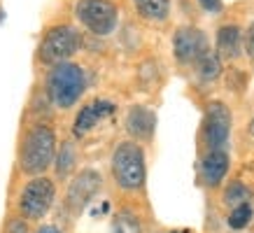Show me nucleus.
<instances>
[{"label":"nucleus","instance_id":"nucleus-11","mask_svg":"<svg viewBox=\"0 0 254 233\" xmlns=\"http://www.w3.org/2000/svg\"><path fill=\"white\" fill-rule=\"evenodd\" d=\"M154 126H156V116L152 110L142 108V105H135V108L128 110V115H126V131L131 133L133 138H140V140L152 138Z\"/></svg>","mask_w":254,"mask_h":233},{"label":"nucleus","instance_id":"nucleus-15","mask_svg":"<svg viewBox=\"0 0 254 233\" xmlns=\"http://www.w3.org/2000/svg\"><path fill=\"white\" fill-rule=\"evenodd\" d=\"M196 65H198V75L203 79H215V77H219V72H222L219 54H212V52H208V54L203 56Z\"/></svg>","mask_w":254,"mask_h":233},{"label":"nucleus","instance_id":"nucleus-2","mask_svg":"<svg viewBox=\"0 0 254 233\" xmlns=\"http://www.w3.org/2000/svg\"><path fill=\"white\" fill-rule=\"evenodd\" d=\"M86 89L84 70L75 63H59L47 75V93L56 108L68 110L82 98Z\"/></svg>","mask_w":254,"mask_h":233},{"label":"nucleus","instance_id":"nucleus-19","mask_svg":"<svg viewBox=\"0 0 254 233\" xmlns=\"http://www.w3.org/2000/svg\"><path fill=\"white\" fill-rule=\"evenodd\" d=\"M250 219H252V205H250V203H243V205L231 210V215H229V226L238 231V229H245V226L250 224Z\"/></svg>","mask_w":254,"mask_h":233},{"label":"nucleus","instance_id":"nucleus-12","mask_svg":"<svg viewBox=\"0 0 254 233\" xmlns=\"http://www.w3.org/2000/svg\"><path fill=\"white\" fill-rule=\"evenodd\" d=\"M200 171H203L205 184L217 186L224 177H226V173H229V154H226L224 149H210V154L203 159Z\"/></svg>","mask_w":254,"mask_h":233},{"label":"nucleus","instance_id":"nucleus-18","mask_svg":"<svg viewBox=\"0 0 254 233\" xmlns=\"http://www.w3.org/2000/svg\"><path fill=\"white\" fill-rule=\"evenodd\" d=\"M224 201L229 203L231 208H238V205H243V203H250V191H247L245 184L233 182V184L224 191Z\"/></svg>","mask_w":254,"mask_h":233},{"label":"nucleus","instance_id":"nucleus-5","mask_svg":"<svg viewBox=\"0 0 254 233\" xmlns=\"http://www.w3.org/2000/svg\"><path fill=\"white\" fill-rule=\"evenodd\" d=\"M75 14L86 31L96 35H110L117 28L119 9L110 0H77Z\"/></svg>","mask_w":254,"mask_h":233},{"label":"nucleus","instance_id":"nucleus-21","mask_svg":"<svg viewBox=\"0 0 254 233\" xmlns=\"http://www.w3.org/2000/svg\"><path fill=\"white\" fill-rule=\"evenodd\" d=\"M7 233H28V229H26V224L21 219H12L7 226Z\"/></svg>","mask_w":254,"mask_h":233},{"label":"nucleus","instance_id":"nucleus-13","mask_svg":"<svg viewBox=\"0 0 254 233\" xmlns=\"http://www.w3.org/2000/svg\"><path fill=\"white\" fill-rule=\"evenodd\" d=\"M243 49V33H240L238 26H222L219 33H217V52L224 58H236Z\"/></svg>","mask_w":254,"mask_h":233},{"label":"nucleus","instance_id":"nucleus-14","mask_svg":"<svg viewBox=\"0 0 254 233\" xmlns=\"http://www.w3.org/2000/svg\"><path fill=\"white\" fill-rule=\"evenodd\" d=\"M133 5L149 21H163L170 12L168 0H133Z\"/></svg>","mask_w":254,"mask_h":233},{"label":"nucleus","instance_id":"nucleus-16","mask_svg":"<svg viewBox=\"0 0 254 233\" xmlns=\"http://www.w3.org/2000/svg\"><path fill=\"white\" fill-rule=\"evenodd\" d=\"M112 233H142L140 222L131 212H119L112 222Z\"/></svg>","mask_w":254,"mask_h":233},{"label":"nucleus","instance_id":"nucleus-17","mask_svg":"<svg viewBox=\"0 0 254 233\" xmlns=\"http://www.w3.org/2000/svg\"><path fill=\"white\" fill-rule=\"evenodd\" d=\"M72 166H75V147H72V142H63L59 149V159H56V173L65 177Z\"/></svg>","mask_w":254,"mask_h":233},{"label":"nucleus","instance_id":"nucleus-1","mask_svg":"<svg viewBox=\"0 0 254 233\" xmlns=\"http://www.w3.org/2000/svg\"><path fill=\"white\" fill-rule=\"evenodd\" d=\"M56 154V135L54 131L45 124L33 126L26 133L21 145V154H19V166L26 175H40L45 173Z\"/></svg>","mask_w":254,"mask_h":233},{"label":"nucleus","instance_id":"nucleus-10","mask_svg":"<svg viewBox=\"0 0 254 233\" xmlns=\"http://www.w3.org/2000/svg\"><path fill=\"white\" fill-rule=\"evenodd\" d=\"M112 112H115V105H112L110 101H91V103H86L84 108L79 110V115L75 116L72 133H75L77 138H82V135H86L93 126L98 124V121H103L105 116H110Z\"/></svg>","mask_w":254,"mask_h":233},{"label":"nucleus","instance_id":"nucleus-23","mask_svg":"<svg viewBox=\"0 0 254 233\" xmlns=\"http://www.w3.org/2000/svg\"><path fill=\"white\" fill-rule=\"evenodd\" d=\"M38 233H63V231L59 229V226H49V224H47V226H40Z\"/></svg>","mask_w":254,"mask_h":233},{"label":"nucleus","instance_id":"nucleus-20","mask_svg":"<svg viewBox=\"0 0 254 233\" xmlns=\"http://www.w3.org/2000/svg\"><path fill=\"white\" fill-rule=\"evenodd\" d=\"M198 2L205 12H219L222 9V0H198Z\"/></svg>","mask_w":254,"mask_h":233},{"label":"nucleus","instance_id":"nucleus-24","mask_svg":"<svg viewBox=\"0 0 254 233\" xmlns=\"http://www.w3.org/2000/svg\"><path fill=\"white\" fill-rule=\"evenodd\" d=\"M170 233H187V231H170Z\"/></svg>","mask_w":254,"mask_h":233},{"label":"nucleus","instance_id":"nucleus-6","mask_svg":"<svg viewBox=\"0 0 254 233\" xmlns=\"http://www.w3.org/2000/svg\"><path fill=\"white\" fill-rule=\"evenodd\" d=\"M54 182L49 177H33L28 184L23 186L19 196V210L26 219H42L54 205Z\"/></svg>","mask_w":254,"mask_h":233},{"label":"nucleus","instance_id":"nucleus-8","mask_svg":"<svg viewBox=\"0 0 254 233\" xmlns=\"http://www.w3.org/2000/svg\"><path fill=\"white\" fill-rule=\"evenodd\" d=\"M231 135V112L224 103H210L205 112V140L210 149H222Z\"/></svg>","mask_w":254,"mask_h":233},{"label":"nucleus","instance_id":"nucleus-3","mask_svg":"<svg viewBox=\"0 0 254 233\" xmlns=\"http://www.w3.org/2000/svg\"><path fill=\"white\" fill-rule=\"evenodd\" d=\"M115 182L126 191H135L145 184V154L135 142H122L112 154Z\"/></svg>","mask_w":254,"mask_h":233},{"label":"nucleus","instance_id":"nucleus-7","mask_svg":"<svg viewBox=\"0 0 254 233\" xmlns=\"http://www.w3.org/2000/svg\"><path fill=\"white\" fill-rule=\"evenodd\" d=\"M173 52L180 63H198L210 52L208 38H205V33L193 26H182L173 38Z\"/></svg>","mask_w":254,"mask_h":233},{"label":"nucleus","instance_id":"nucleus-9","mask_svg":"<svg viewBox=\"0 0 254 233\" xmlns=\"http://www.w3.org/2000/svg\"><path fill=\"white\" fill-rule=\"evenodd\" d=\"M100 189V175L96 171H82L77 177L70 182L68 186V196H65V203H68L70 212H82V210L91 203V198L98 194Z\"/></svg>","mask_w":254,"mask_h":233},{"label":"nucleus","instance_id":"nucleus-4","mask_svg":"<svg viewBox=\"0 0 254 233\" xmlns=\"http://www.w3.org/2000/svg\"><path fill=\"white\" fill-rule=\"evenodd\" d=\"M79 47H82V35L72 26L61 23V26H52L45 33V38L40 42L38 56L42 63L59 65V63H65V58H70Z\"/></svg>","mask_w":254,"mask_h":233},{"label":"nucleus","instance_id":"nucleus-22","mask_svg":"<svg viewBox=\"0 0 254 233\" xmlns=\"http://www.w3.org/2000/svg\"><path fill=\"white\" fill-rule=\"evenodd\" d=\"M245 49L250 56H254V23L250 26V31H247V35H245Z\"/></svg>","mask_w":254,"mask_h":233}]
</instances>
